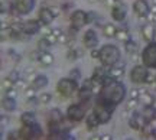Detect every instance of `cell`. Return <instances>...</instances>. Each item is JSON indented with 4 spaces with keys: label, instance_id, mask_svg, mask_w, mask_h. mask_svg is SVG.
<instances>
[{
    "label": "cell",
    "instance_id": "33",
    "mask_svg": "<svg viewBox=\"0 0 156 140\" xmlns=\"http://www.w3.org/2000/svg\"><path fill=\"white\" fill-rule=\"evenodd\" d=\"M51 98H52V95H51L49 93H44V94L39 95V103H41V104H48L51 101Z\"/></svg>",
    "mask_w": 156,
    "mask_h": 140
},
{
    "label": "cell",
    "instance_id": "1",
    "mask_svg": "<svg viewBox=\"0 0 156 140\" xmlns=\"http://www.w3.org/2000/svg\"><path fill=\"white\" fill-rule=\"evenodd\" d=\"M126 97V87L119 81V79H113L107 75L104 78V84L101 88L100 94H98V100L112 106H117L120 104Z\"/></svg>",
    "mask_w": 156,
    "mask_h": 140
},
{
    "label": "cell",
    "instance_id": "14",
    "mask_svg": "<svg viewBox=\"0 0 156 140\" xmlns=\"http://www.w3.org/2000/svg\"><path fill=\"white\" fill-rule=\"evenodd\" d=\"M93 97V90H91V79H85L83 87L78 90V98L80 101H90Z\"/></svg>",
    "mask_w": 156,
    "mask_h": 140
},
{
    "label": "cell",
    "instance_id": "3",
    "mask_svg": "<svg viewBox=\"0 0 156 140\" xmlns=\"http://www.w3.org/2000/svg\"><path fill=\"white\" fill-rule=\"evenodd\" d=\"M114 108H116V106H112V104L103 103V101H100L98 98H97V100H95L94 107H93V113L97 116L100 124H104V123H107V121L112 118V114H113V111H114Z\"/></svg>",
    "mask_w": 156,
    "mask_h": 140
},
{
    "label": "cell",
    "instance_id": "41",
    "mask_svg": "<svg viewBox=\"0 0 156 140\" xmlns=\"http://www.w3.org/2000/svg\"><path fill=\"white\" fill-rule=\"evenodd\" d=\"M35 91H36V90H35L34 87H32L30 90H28V93H26V94H28V97H29V98H30V97L34 98V97H35Z\"/></svg>",
    "mask_w": 156,
    "mask_h": 140
},
{
    "label": "cell",
    "instance_id": "34",
    "mask_svg": "<svg viewBox=\"0 0 156 140\" xmlns=\"http://www.w3.org/2000/svg\"><path fill=\"white\" fill-rule=\"evenodd\" d=\"M69 78L74 79V81H77V82H78V79L81 78V71H80L78 68H74L73 71L69 72Z\"/></svg>",
    "mask_w": 156,
    "mask_h": 140
},
{
    "label": "cell",
    "instance_id": "29",
    "mask_svg": "<svg viewBox=\"0 0 156 140\" xmlns=\"http://www.w3.org/2000/svg\"><path fill=\"white\" fill-rule=\"evenodd\" d=\"M62 120H64V116L61 114L59 110H52L51 111V121H54V123H62Z\"/></svg>",
    "mask_w": 156,
    "mask_h": 140
},
{
    "label": "cell",
    "instance_id": "2",
    "mask_svg": "<svg viewBox=\"0 0 156 140\" xmlns=\"http://www.w3.org/2000/svg\"><path fill=\"white\" fill-rule=\"evenodd\" d=\"M101 64L104 67H113L116 65L117 62L120 61V51L116 45H112V44H107V45L101 46L100 49V58Z\"/></svg>",
    "mask_w": 156,
    "mask_h": 140
},
{
    "label": "cell",
    "instance_id": "37",
    "mask_svg": "<svg viewBox=\"0 0 156 140\" xmlns=\"http://www.w3.org/2000/svg\"><path fill=\"white\" fill-rule=\"evenodd\" d=\"M95 20V15L91 12V13H87V23H93Z\"/></svg>",
    "mask_w": 156,
    "mask_h": 140
},
{
    "label": "cell",
    "instance_id": "8",
    "mask_svg": "<svg viewBox=\"0 0 156 140\" xmlns=\"http://www.w3.org/2000/svg\"><path fill=\"white\" fill-rule=\"evenodd\" d=\"M147 75H149V71L145 65H134L130 72V79L134 84H145Z\"/></svg>",
    "mask_w": 156,
    "mask_h": 140
},
{
    "label": "cell",
    "instance_id": "46",
    "mask_svg": "<svg viewBox=\"0 0 156 140\" xmlns=\"http://www.w3.org/2000/svg\"><path fill=\"white\" fill-rule=\"evenodd\" d=\"M127 140H132V139H127Z\"/></svg>",
    "mask_w": 156,
    "mask_h": 140
},
{
    "label": "cell",
    "instance_id": "5",
    "mask_svg": "<svg viewBox=\"0 0 156 140\" xmlns=\"http://www.w3.org/2000/svg\"><path fill=\"white\" fill-rule=\"evenodd\" d=\"M78 90H80V88H78V82L74 81V79H71L69 77H68V78H61L58 81V85H56V91H58L62 97H67V98L73 97L74 94H77Z\"/></svg>",
    "mask_w": 156,
    "mask_h": 140
},
{
    "label": "cell",
    "instance_id": "20",
    "mask_svg": "<svg viewBox=\"0 0 156 140\" xmlns=\"http://www.w3.org/2000/svg\"><path fill=\"white\" fill-rule=\"evenodd\" d=\"M107 75L113 79H120L123 75H124V67H116V65L108 67V69H107Z\"/></svg>",
    "mask_w": 156,
    "mask_h": 140
},
{
    "label": "cell",
    "instance_id": "16",
    "mask_svg": "<svg viewBox=\"0 0 156 140\" xmlns=\"http://www.w3.org/2000/svg\"><path fill=\"white\" fill-rule=\"evenodd\" d=\"M41 29H42V25H41L39 20H26V22L22 25V32L26 35L38 33Z\"/></svg>",
    "mask_w": 156,
    "mask_h": 140
},
{
    "label": "cell",
    "instance_id": "18",
    "mask_svg": "<svg viewBox=\"0 0 156 140\" xmlns=\"http://www.w3.org/2000/svg\"><path fill=\"white\" fill-rule=\"evenodd\" d=\"M126 15H127V9H126V6L120 3V5L114 6L112 9V17L117 22H122L126 19Z\"/></svg>",
    "mask_w": 156,
    "mask_h": 140
},
{
    "label": "cell",
    "instance_id": "40",
    "mask_svg": "<svg viewBox=\"0 0 156 140\" xmlns=\"http://www.w3.org/2000/svg\"><path fill=\"white\" fill-rule=\"evenodd\" d=\"M6 9H7V5L5 2H0V13H5Z\"/></svg>",
    "mask_w": 156,
    "mask_h": 140
},
{
    "label": "cell",
    "instance_id": "26",
    "mask_svg": "<svg viewBox=\"0 0 156 140\" xmlns=\"http://www.w3.org/2000/svg\"><path fill=\"white\" fill-rule=\"evenodd\" d=\"M124 49H126V52H127L129 55H134L137 52V45H136V42L129 39L127 42H124Z\"/></svg>",
    "mask_w": 156,
    "mask_h": 140
},
{
    "label": "cell",
    "instance_id": "19",
    "mask_svg": "<svg viewBox=\"0 0 156 140\" xmlns=\"http://www.w3.org/2000/svg\"><path fill=\"white\" fill-rule=\"evenodd\" d=\"M48 77L46 75H36L34 79H32V87L35 90H44L45 87L48 85Z\"/></svg>",
    "mask_w": 156,
    "mask_h": 140
},
{
    "label": "cell",
    "instance_id": "42",
    "mask_svg": "<svg viewBox=\"0 0 156 140\" xmlns=\"http://www.w3.org/2000/svg\"><path fill=\"white\" fill-rule=\"evenodd\" d=\"M100 140H113V136L112 135H103V136H100Z\"/></svg>",
    "mask_w": 156,
    "mask_h": 140
},
{
    "label": "cell",
    "instance_id": "4",
    "mask_svg": "<svg viewBox=\"0 0 156 140\" xmlns=\"http://www.w3.org/2000/svg\"><path fill=\"white\" fill-rule=\"evenodd\" d=\"M88 107H90V101H81V103H78V104L69 106L67 110L68 120H71V121H81V120L85 117Z\"/></svg>",
    "mask_w": 156,
    "mask_h": 140
},
{
    "label": "cell",
    "instance_id": "23",
    "mask_svg": "<svg viewBox=\"0 0 156 140\" xmlns=\"http://www.w3.org/2000/svg\"><path fill=\"white\" fill-rule=\"evenodd\" d=\"M116 33H117V28L113 23H106V25L103 26V35H104L106 38H114Z\"/></svg>",
    "mask_w": 156,
    "mask_h": 140
},
{
    "label": "cell",
    "instance_id": "22",
    "mask_svg": "<svg viewBox=\"0 0 156 140\" xmlns=\"http://www.w3.org/2000/svg\"><path fill=\"white\" fill-rule=\"evenodd\" d=\"M39 62H41L42 65H45V67H51V65L54 64V55L51 54L49 51H48V52H41Z\"/></svg>",
    "mask_w": 156,
    "mask_h": 140
},
{
    "label": "cell",
    "instance_id": "35",
    "mask_svg": "<svg viewBox=\"0 0 156 140\" xmlns=\"http://www.w3.org/2000/svg\"><path fill=\"white\" fill-rule=\"evenodd\" d=\"M104 2V5L107 6V7H110V9H113L114 6H117V5H120L122 2L120 0H103Z\"/></svg>",
    "mask_w": 156,
    "mask_h": 140
},
{
    "label": "cell",
    "instance_id": "32",
    "mask_svg": "<svg viewBox=\"0 0 156 140\" xmlns=\"http://www.w3.org/2000/svg\"><path fill=\"white\" fill-rule=\"evenodd\" d=\"M137 104H139V98H130V100L126 103V110H134L136 107H137Z\"/></svg>",
    "mask_w": 156,
    "mask_h": 140
},
{
    "label": "cell",
    "instance_id": "30",
    "mask_svg": "<svg viewBox=\"0 0 156 140\" xmlns=\"http://www.w3.org/2000/svg\"><path fill=\"white\" fill-rule=\"evenodd\" d=\"M81 54H83L81 51L75 49V48H71V49L68 51V54H67V59H68V61H75L77 58H80V55H81Z\"/></svg>",
    "mask_w": 156,
    "mask_h": 140
},
{
    "label": "cell",
    "instance_id": "13",
    "mask_svg": "<svg viewBox=\"0 0 156 140\" xmlns=\"http://www.w3.org/2000/svg\"><path fill=\"white\" fill-rule=\"evenodd\" d=\"M147 123H149L147 118H146L143 114H139V113H134L133 117L129 120V126L133 130H142Z\"/></svg>",
    "mask_w": 156,
    "mask_h": 140
},
{
    "label": "cell",
    "instance_id": "38",
    "mask_svg": "<svg viewBox=\"0 0 156 140\" xmlns=\"http://www.w3.org/2000/svg\"><path fill=\"white\" fill-rule=\"evenodd\" d=\"M139 97H140V90H132L130 98H139Z\"/></svg>",
    "mask_w": 156,
    "mask_h": 140
},
{
    "label": "cell",
    "instance_id": "11",
    "mask_svg": "<svg viewBox=\"0 0 156 140\" xmlns=\"http://www.w3.org/2000/svg\"><path fill=\"white\" fill-rule=\"evenodd\" d=\"M83 44L85 48H88V49H94L95 46L98 45V36L95 33V30L93 29H88L83 36Z\"/></svg>",
    "mask_w": 156,
    "mask_h": 140
},
{
    "label": "cell",
    "instance_id": "12",
    "mask_svg": "<svg viewBox=\"0 0 156 140\" xmlns=\"http://www.w3.org/2000/svg\"><path fill=\"white\" fill-rule=\"evenodd\" d=\"M133 10L139 17H147L151 12V6L146 0H136L133 3Z\"/></svg>",
    "mask_w": 156,
    "mask_h": 140
},
{
    "label": "cell",
    "instance_id": "31",
    "mask_svg": "<svg viewBox=\"0 0 156 140\" xmlns=\"http://www.w3.org/2000/svg\"><path fill=\"white\" fill-rule=\"evenodd\" d=\"M3 107H5L6 110L12 111V110L16 108V103H15L13 98H5V100H3Z\"/></svg>",
    "mask_w": 156,
    "mask_h": 140
},
{
    "label": "cell",
    "instance_id": "24",
    "mask_svg": "<svg viewBox=\"0 0 156 140\" xmlns=\"http://www.w3.org/2000/svg\"><path fill=\"white\" fill-rule=\"evenodd\" d=\"M20 121H22V124H26V126H29V124H35V123H36L35 113H32V111L23 113L22 117H20Z\"/></svg>",
    "mask_w": 156,
    "mask_h": 140
},
{
    "label": "cell",
    "instance_id": "9",
    "mask_svg": "<svg viewBox=\"0 0 156 140\" xmlns=\"http://www.w3.org/2000/svg\"><path fill=\"white\" fill-rule=\"evenodd\" d=\"M69 20H71V26L80 30L84 25H87V13L84 10H75L71 15Z\"/></svg>",
    "mask_w": 156,
    "mask_h": 140
},
{
    "label": "cell",
    "instance_id": "21",
    "mask_svg": "<svg viewBox=\"0 0 156 140\" xmlns=\"http://www.w3.org/2000/svg\"><path fill=\"white\" fill-rule=\"evenodd\" d=\"M139 103H142V104H143L145 107H151V106H153L155 100H153V97H152L151 93H147L146 90H140Z\"/></svg>",
    "mask_w": 156,
    "mask_h": 140
},
{
    "label": "cell",
    "instance_id": "25",
    "mask_svg": "<svg viewBox=\"0 0 156 140\" xmlns=\"http://www.w3.org/2000/svg\"><path fill=\"white\" fill-rule=\"evenodd\" d=\"M97 126H100V121H98L97 116H95L94 113L88 114V117H87V129H88V130H93V129H95Z\"/></svg>",
    "mask_w": 156,
    "mask_h": 140
},
{
    "label": "cell",
    "instance_id": "36",
    "mask_svg": "<svg viewBox=\"0 0 156 140\" xmlns=\"http://www.w3.org/2000/svg\"><path fill=\"white\" fill-rule=\"evenodd\" d=\"M91 58H94V59H98L100 58V49H93L91 51Z\"/></svg>",
    "mask_w": 156,
    "mask_h": 140
},
{
    "label": "cell",
    "instance_id": "17",
    "mask_svg": "<svg viewBox=\"0 0 156 140\" xmlns=\"http://www.w3.org/2000/svg\"><path fill=\"white\" fill-rule=\"evenodd\" d=\"M142 36L146 42H153L155 40V36H156V28L153 23H145L142 26Z\"/></svg>",
    "mask_w": 156,
    "mask_h": 140
},
{
    "label": "cell",
    "instance_id": "45",
    "mask_svg": "<svg viewBox=\"0 0 156 140\" xmlns=\"http://www.w3.org/2000/svg\"><path fill=\"white\" fill-rule=\"evenodd\" d=\"M90 3H97V2H100V0H88Z\"/></svg>",
    "mask_w": 156,
    "mask_h": 140
},
{
    "label": "cell",
    "instance_id": "6",
    "mask_svg": "<svg viewBox=\"0 0 156 140\" xmlns=\"http://www.w3.org/2000/svg\"><path fill=\"white\" fill-rule=\"evenodd\" d=\"M142 61L146 68L156 69V42H149V45L146 46L142 52Z\"/></svg>",
    "mask_w": 156,
    "mask_h": 140
},
{
    "label": "cell",
    "instance_id": "27",
    "mask_svg": "<svg viewBox=\"0 0 156 140\" xmlns=\"http://www.w3.org/2000/svg\"><path fill=\"white\" fill-rule=\"evenodd\" d=\"M51 46H52V44H51L49 40L45 38V36L38 42V49H39V52H48V51L51 49Z\"/></svg>",
    "mask_w": 156,
    "mask_h": 140
},
{
    "label": "cell",
    "instance_id": "7",
    "mask_svg": "<svg viewBox=\"0 0 156 140\" xmlns=\"http://www.w3.org/2000/svg\"><path fill=\"white\" fill-rule=\"evenodd\" d=\"M41 135H42V130H41L38 123L29 124V126L23 124V127L20 129V131H19V136H20L23 140H32V139H35V137H39Z\"/></svg>",
    "mask_w": 156,
    "mask_h": 140
},
{
    "label": "cell",
    "instance_id": "15",
    "mask_svg": "<svg viewBox=\"0 0 156 140\" xmlns=\"http://www.w3.org/2000/svg\"><path fill=\"white\" fill-rule=\"evenodd\" d=\"M54 19H55V16H54L51 7H42L39 10V22L42 26H49Z\"/></svg>",
    "mask_w": 156,
    "mask_h": 140
},
{
    "label": "cell",
    "instance_id": "43",
    "mask_svg": "<svg viewBox=\"0 0 156 140\" xmlns=\"http://www.w3.org/2000/svg\"><path fill=\"white\" fill-rule=\"evenodd\" d=\"M64 140H75V137H74L73 135H65V137H64Z\"/></svg>",
    "mask_w": 156,
    "mask_h": 140
},
{
    "label": "cell",
    "instance_id": "39",
    "mask_svg": "<svg viewBox=\"0 0 156 140\" xmlns=\"http://www.w3.org/2000/svg\"><path fill=\"white\" fill-rule=\"evenodd\" d=\"M52 9V13H54V16H59V13H61V9L59 7H51Z\"/></svg>",
    "mask_w": 156,
    "mask_h": 140
},
{
    "label": "cell",
    "instance_id": "28",
    "mask_svg": "<svg viewBox=\"0 0 156 140\" xmlns=\"http://www.w3.org/2000/svg\"><path fill=\"white\" fill-rule=\"evenodd\" d=\"M114 38H117V40H120V42H127L130 39V33L126 29H117V33Z\"/></svg>",
    "mask_w": 156,
    "mask_h": 140
},
{
    "label": "cell",
    "instance_id": "10",
    "mask_svg": "<svg viewBox=\"0 0 156 140\" xmlns=\"http://www.w3.org/2000/svg\"><path fill=\"white\" fill-rule=\"evenodd\" d=\"M35 0H15V9L19 15H28L34 10Z\"/></svg>",
    "mask_w": 156,
    "mask_h": 140
},
{
    "label": "cell",
    "instance_id": "44",
    "mask_svg": "<svg viewBox=\"0 0 156 140\" xmlns=\"http://www.w3.org/2000/svg\"><path fill=\"white\" fill-rule=\"evenodd\" d=\"M90 140H100V136H93Z\"/></svg>",
    "mask_w": 156,
    "mask_h": 140
}]
</instances>
